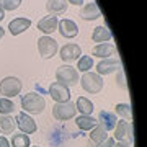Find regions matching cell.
Instances as JSON below:
<instances>
[{
  "mask_svg": "<svg viewBox=\"0 0 147 147\" xmlns=\"http://www.w3.org/2000/svg\"><path fill=\"white\" fill-rule=\"evenodd\" d=\"M111 38H113V34H111V31L108 30V26H96L93 30V34H92V39H93V42H106L110 41Z\"/></svg>",
  "mask_w": 147,
  "mask_h": 147,
  "instance_id": "20",
  "label": "cell"
},
{
  "mask_svg": "<svg viewBox=\"0 0 147 147\" xmlns=\"http://www.w3.org/2000/svg\"><path fill=\"white\" fill-rule=\"evenodd\" d=\"M116 141L113 139V137H106L103 142H100V144H96V147H115Z\"/></svg>",
  "mask_w": 147,
  "mask_h": 147,
  "instance_id": "29",
  "label": "cell"
},
{
  "mask_svg": "<svg viewBox=\"0 0 147 147\" xmlns=\"http://www.w3.org/2000/svg\"><path fill=\"white\" fill-rule=\"evenodd\" d=\"M116 69H119V61L115 57H108V59H103L101 62H98L96 74L98 75H108V74L116 72Z\"/></svg>",
  "mask_w": 147,
  "mask_h": 147,
  "instance_id": "13",
  "label": "cell"
},
{
  "mask_svg": "<svg viewBox=\"0 0 147 147\" xmlns=\"http://www.w3.org/2000/svg\"><path fill=\"white\" fill-rule=\"evenodd\" d=\"M15 111V105H13V101L10 98H5V96H2L0 98V115H10Z\"/></svg>",
  "mask_w": 147,
  "mask_h": 147,
  "instance_id": "27",
  "label": "cell"
},
{
  "mask_svg": "<svg viewBox=\"0 0 147 147\" xmlns=\"http://www.w3.org/2000/svg\"><path fill=\"white\" fill-rule=\"evenodd\" d=\"M34 147H39V146H34Z\"/></svg>",
  "mask_w": 147,
  "mask_h": 147,
  "instance_id": "36",
  "label": "cell"
},
{
  "mask_svg": "<svg viewBox=\"0 0 147 147\" xmlns=\"http://www.w3.org/2000/svg\"><path fill=\"white\" fill-rule=\"evenodd\" d=\"M21 80L16 77H5L0 82V93L5 98H13L16 95H20L21 92Z\"/></svg>",
  "mask_w": 147,
  "mask_h": 147,
  "instance_id": "5",
  "label": "cell"
},
{
  "mask_svg": "<svg viewBox=\"0 0 147 147\" xmlns=\"http://www.w3.org/2000/svg\"><path fill=\"white\" fill-rule=\"evenodd\" d=\"M0 147H10V141L7 139V137H0Z\"/></svg>",
  "mask_w": 147,
  "mask_h": 147,
  "instance_id": "31",
  "label": "cell"
},
{
  "mask_svg": "<svg viewBox=\"0 0 147 147\" xmlns=\"http://www.w3.org/2000/svg\"><path fill=\"white\" fill-rule=\"evenodd\" d=\"M30 26H31V21L28 18H15L8 23V30H10L11 36H18L23 31H26Z\"/></svg>",
  "mask_w": 147,
  "mask_h": 147,
  "instance_id": "17",
  "label": "cell"
},
{
  "mask_svg": "<svg viewBox=\"0 0 147 147\" xmlns=\"http://www.w3.org/2000/svg\"><path fill=\"white\" fill-rule=\"evenodd\" d=\"M15 129H16V123L11 116H8V115L0 116V132H3V134H13Z\"/></svg>",
  "mask_w": 147,
  "mask_h": 147,
  "instance_id": "21",
  "label": "cell"
},
{
  "mask_svg": "<svg viewBox=\"0 0 147 147\" xmlns=\"http://www.w3.org/2000/svg\"><path fill=\"white\" fill-rule=\"evenodd\" d=\"M67 3H72V5H82L84 3V0H67Z\"/></svg>",
  "mask_w": 147,
  "mask_h": 147,
  "instance_id": "33",
  "label": "cell"
},
{
  "mask_svg": "<svg viewBox=\"0 0 147 147\" xmlns=\"http://www.w3.org/2000/svg\"><path fill=\"white\" fill-rule=\"evenodd\" d=\"M134 127H132V123L131 121H118L115 126V137L118 139V141H124V139H129V144H132V141H134Z\"/></svg>",
  "mask_w": 147,
  "mask_h": 147,
  "instance_id": "7",
  "label": "cell"
},
{
  "mask_svg": "<svg viewBox=\"0 0 147 147\" xmlns=\"http://www.w3.org/2000/svg\"><path fill=\"white\" fill-rule=\"evenodd\" d=\"M92 67H93V59L90 57V56H80L79 61H77V70L88 72Z\"/></svg>",
  "mask_w": 147,
  "mask_h": 147,
  "instance_id": "26",
  "label": "cell"
},
{
  "mask_svg": "<svg viewBox=\"0 0 147 147\" xmlns=\"http://www.w3.org/2000/svg\"><path fill=\"white\" fill-rule=\"evenodd\" d=\"M80 16H82L85 21H93V20H96V18L101 16V10H100V7L96 5V2H90V3H87V5L82 8Z\"/></svg>",
  "mask_w": 147,
  "mask_h": 147,
  "instance_id": "16",
  "label": "cell"
},
{
  "mask_svg": "<svg viewBox=\"0 0 147 147\" xmlns=\"http://www.w3.org/2000/svg\"><path fill=\"white\" fill-rule=\"evenodd\" d=\"M57 30L61 33V36L62 38H67V39H72L79 34V26H77V23L72 20H69V18H64L57 23Z\"/></svg>",
  "mask_w": 147,
  "mask_h": 147,
  "instance_id": "10",
  "label": "cell"
},
{
  "mask_svg": "<svg viewBox=\"0 0 147 147\" xmlns=\"http://www.w3.org/2000/svg\"><path fill=\"white\" fill-rule=\"evenodd\" d=\"M3 34H5V30H3V28L0 26V39H2V38H3Z\"/></svg>",
  "mask_w": 147,
  "mask_h": 147,
  "instance_id": "35",
  "label": "cell"
},
{
  "mask_svg": "<svg viewBox=\"0 0 147 147\" xmlns=\"http://www.w3.org/2000/svg\"><path fill=\"white\" fill-rule=\"evenodd\" d=\"M49 93H51V98H53L54 101H57V103H62V101L70 100V90H69V87L59 84V82L51 84V87H49Z\"/></svg>",
  "mask_w": 147,
  "mask_h": 147,
  "instance_id": "9",
  "label": "cell"
},
{
  "mask_svg": "<svg viewBox=\"0 0 147 147\" xmlns=\"http://www.w3.org/2000/svg\"><path fill=\"white\" fill-rule=\"evenodd\" d=\"M77 113V108H75V103L72 101H62V103H56L53 106V116L57 121H67L72 119Z\"/></svg>",
  "mask_w": 147,
  "mask_h": 147,
  "instance_id": "4",
  "label": "cell"
},
{
  "mask_svg": "<svg viewBox=\"0 0 147 147\" xmlns=\"http://www.w3.org/2000/svg\"><path fill=\"white\" fill-rule=\"evenodd\" d=\"M90 131H92L90 132V139H92L95 144H100V142H103L106 137H108V134H106L108 131H105L100 124H96V126H95L93 129H90Z\"/></svg>",
  "mask_w": 147,
  "mask_h": 147,
  "instance_id": "23",
  "label": "cell"
},
{
  "mask_svg": "<svg viewBox=\"0 0 147 147\" xmlns=\"http://www.w3.org/2000/svg\"><path fill=\"white\" fill-rule=\"evenodd\" d=\"M80 84H82V88L88 93H100L103 90V79L96 72H84Z\"/></svg>",
  "mask_w": 147,
  "mask_h": 147,
  "instance_id": "3",
  "label": "cell"
},
{
  "mask_svg": "<svg viewBox=\"0 0 147 147\" xmlns=\"http://www.w3.org/2000/svg\"><path fill=\"white\" fill-rule=\"evenodd\" d=\"M56 79L59 84L65 85V87H75L79 82V72L72 65H61L56 70Z\"/></svg>",
  "mask_w": 147,
  "mask_h": 147,
  "instance_id": "2",
  "label": "cell"
},
{
  "mask_svg": "<svg viewBox=\"0 0 147 147\" xmlns=\"http://www.w3.org/2000/svg\"><path fill=\"white\" fill-rule=\"evenodd\" d=\"M15 121H16V127H20V131L23 132V134H33V132H36V129H38L34 119H33L28 113H25V111L18 113Z\"/></svg>",
  "mask_w": 147,
  "mask_h": 147,
  "instance_id": "8",
  "label": "cell"
},
{
  "mask_svg": "<svg viewBox=\"0 0 147 147\" xmlns=\"http://www.w3.org/2000/svg\"><path fill=\"white\" fill-rule=\"evenodd\" d=\"M30 144H31V141H30L28 134L20 132V134L11 136V147H30Z\"/></svg>",
  "mask_w": 147,
  "mask_h": 147,
  "instance_id": "24",
  "label": "cell"
},
{
  "mask_svg": "<svg viewBox=\"0 0 147 147\" xmlns=\"http://www.w3.org/2000/svg\"><path fill=\"white\" fill-rule=\"evenodd\" d=\"M67 0H47L46 2V10L49 11V15H62L67 11Z\"/></svg>",
  "mask_w": 147,
  "mask_h": 147,
  "instance_id": "18",
  "label": "cell"
},
{
  "mask_svg": "<svg viewBox=\"0 0 147 147\" xmlns=\"http://www.w3.org/2000/svg\"><path fill=\"white\" fill-rule=\"evenodd\" d=\"M3 18H5V10H3V8L0 7V21L3 20Z\"/></svg>",
  "mask_w": 147,
  "mask_h": 147,
  "instance_id": "34",
  "label": "cell"
},
{
  "mask_svg": "<svg viewBox=\"0 0 147 147\" xmlns=\"http://www.w3.org/2000/svg\"><path fill=\"white\" fill-rule=\"evenodd\" d=\"M115 115L121 116L123 119H129L131 121L132 118V110H131V105H127V103H119V105H116L115 108Z\"/></svg>",
  "mask_w": 147,
  "mask_h": 147,
  "instance_id": "25",
  "label": "cell"
},
{
  "mask_svg": "<svg viewBox=\"0 0 147 147\" xmlns=\"http://www.w3.org/2000/svg\"><path fill=\"white\" fill-rule=\"evenodd\" d=\"M96 121H98V124H100L105 131H111V129H115V126H116V115L113 111L101 110Z\"/></svg>",
  "mask_w": 147,
  "mask_h": 147,
  "instance_id": "14",
  "label": "cell"
},
{
  "mask_svg": "<svg viewBox=\"0 0 147 147\" xmlns=\"http://www.w3.org/2000/svg\"><path fill=\"white\" fill-rule=\"evenodd\" d=\"M92 54L96 56V57L108 59V57H111V56L116 54V46L111 44V42H100V44H96V46L93 47Z\"/></svg>",
  "mask_w": 147,
  "mask_h": 147,
  "instance_id": "15",
  "label": "cell"
},
{
  "mask_svg": "<svg viewBox=\"0 0 147 147\" xmlns=\"http://www.w3.org/2000/svg\"><path fill=\"white\" fill-rule=\"evenodd\" d=\"M82 56V49L79 44H74V42H67L61 47V59L65 62H72Z\"/></svg>",
  "mask_w": 147,
  "mask_h": 147,
  "instance_id": "11",
  "label": "cell"
},
{
  "mask_svg": "<svg viewBox=\"0 0 147 147\" xmlns=\"http://www.w3.org/2000/svg\"><path fill=\"white\" fill-rule=\"evenodd\" d=\"M75 108L77 111H80L82 115H92V111H93V103L88 100V98H85V96H80L77 103H75Z\"/></svg>",
  "mask_w": 147,
  "mask_h": 147,
  "instance_id": "22",
  "label": "cell"
},
{
  "mask_svg": "<svg viewBox=\"0 0 147 147\" xmlns=\"http://www.w3.org/2000/svg\"><path fill=\"white\" fill-rule=\"evenodd\" d=\"M21 108L28 115H39L46 108V100L36 92L21 95Z\"/></svg>",
  "mask_w": 147,
  "mask_h": 147,
  "instance_id": "1",
  "label": "cell"
},
{
  "mask_svg": "<svg viewBox=\"0 0 147 147\" xmlns=\"http://www.w3.org/2000/svg\"><path fill=\"white\" fill-rule=\"evenodd\" d=\"M118 85H119L121 88H124V90L127 88L126 82H124V72H123V70H119V75H118Z\"/></svg>",
  "mask_w": 147,
  "mask_h": 147,
  "instance_id": "30",
  "label": "cell"
},
{
  "mask_svg": "<svg viewBox=\"0 0 147 147\" xmlns=\"http://www.w3.org/2000/svg\"><path fill=\"white\" fill-rule=\"evenodd\" d=\"M21 2H23V0H0V7H2L3 10L11 11V10H16V8L21 5Z\"/></svg>",
  "mask_w": 147,
  "mask_h": 147,
  "instance_id": "28",
  "label": "cell"
},
{
  "mask_svg": "<svg viewBox=\"0 0 147 147\" xmlns=\"http://www.w3.org/2000/svg\"><path fill=\"white\" fill-rule=\"evenodd\" d=\"M75 124L79 129L82 131H90V129H93L96 124H98V121L95 119L92 115H80L77 119H75Z\"/></svg>",
  "mask_w": 147,
  "mask_h": 147,
  "instance_id": "19",
  "label": "cell"
},
{
  "mask_svg": "<svg viewBox=\"0 0 147 147\" xmlns=\"http://www.w3.org/2000/svg\"><path fill=\"white\" fill-rule=\"evenodd\" d=\"M57 23H59L57 16L47 15V16H44V18H41V20L38 21V30L42 31L46 36H49L51 33H54L57 30Z\"/></svg>",
  "mask_w": 147,
  "mask_h": 147,
  "instance_id": "12",
  "label": "cell"
},
{
  "mask_svg": "<svg viewBox=\"0 0 147 147\" xmlns=\"http://www.w3.org/2000/svg\"><path fill=\"white\" fill-rule=\"evenodd\" d=\"M115 147H131V144H129L127 141H118L115 144Z\"/></svg>",
  "mask_w": 147,
  "mask_h": 147,
  "instance_id": "32",
  "label": "cell"
},
{
  "mask_svg": "<svg viewBox=\"0 0 147 147\" xmlns=\"http://www.w3.org/2000/svg\"><path fill=\"white\" fill-rule=\"evenodd\" d=\"M38 51L41 54V57L44 59H51L56 56L57 53V41L51 36H41L38 39Z\"/></svg>",
  "mask_w": 147,
  "mask_h": 147,
  "instance_id": "6",
  "label": "cell"
}]
</instances>
